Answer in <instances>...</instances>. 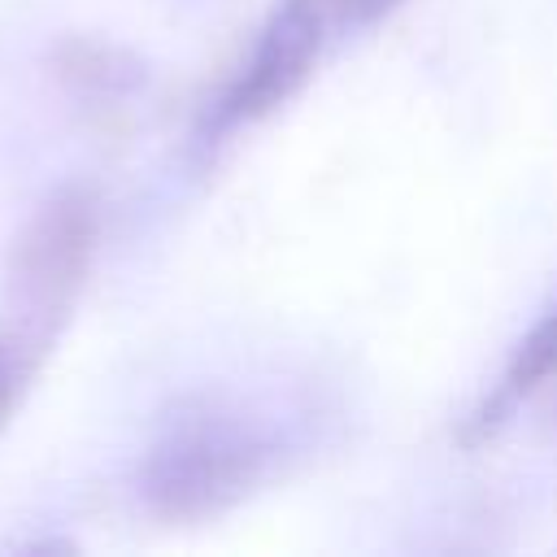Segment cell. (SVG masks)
<instances>
[{
	"instance_id": "6da1fadb",
	"label": "cell",
	"mask_w": 557,
	"mask_h": 557,
	"mask_svg": "<svg viewBox=\"0 0 557 557\" xmlns=\"http://www.w3.org/2000/svg\"><path fill=\"white\" fill-rule=\"evenodd\" d=\"M287 457L292 440L274 413L226 392H196L174 400L157 422L135 470V492L170 527L213 522L283 474Z\"/></svg>"
},
{
	"instance_id": "277c9868",
	"label": "cell",
	"mask_w": 557,
	"mask_h": 557,
	"mask_svg": "<svg viewBox=\"0 0 557 557\" xmlns=\"http://www.w3.org/2000/svg\"><path fill=\"white\" fill-rule=\"evenodd\" d=\"M553 379H557V305L513 344V357L500 370L496 387L470 409V418H461L457 444L461 448H479V444L496 440L500 426L518 413V405L527 396H535L540 387H548Z\"/></svg>"
},
{
	"instance_id": "8992f818",
	"label": "cell",
	"mask_w": 557,
	"mask_h": 557,
	"mask_svg": "<svg viewBox=\"0 0 557 557\" xmlns=\"http://www.w3.org/2000/svg\"><path fill=\"white\" fill-rule=\"evenodd\" d=\"M548 387H557V379H553ZM548 413H553V422H557V392H553V405H548Z\"/></svg>"
},
{
	"instance_id": "7a4b0ae2",
	"label": "cell",
	"mask_w": 557,
	"mask_h": 557,
	"mask_svg": "<svg viewBox=\"0 0 557 557\" xmlns=\"http://www.w3.org/2000/svg\"><path fill=\"white\" fill-rule=\"evenodd\" d=\"M100 239V205L87 187L52 191L9 252L0 305V431L22 409L87 287Z\"/></svg>"
},
{
	"instance_id": "5b68a950",
	"label": "cell",
	"mask_w": 557,
	"mask_h": 557,
	"mask_svg": "<svg viewBox=\"0 0 557 557\" xmlns=\"http://www.w3.org/2000/svg\"><path fill=\"white\" fill-rule=\"evenodd\" d=\"M57 74L70 91L87 100H117L144 83V65L131 52L96 39H65L57 48Z\"/></svg>"
},
{
	"instance_id": "3957f363",
	"label": "cell",
	"mask_w": 557,
	"mask_h": 557,
	"mask_svg": "<svg viewBox=\"0 0 557 557\" xmlns=\"http://www.w3.org/2000/svg\"><path fill=\"white\" fill-rule=\"evenodd\" d=\"M409 0H274L244 65L205 113V144L292 104L339 44L387 22Z\"/></svg>"
}]
</instances>
